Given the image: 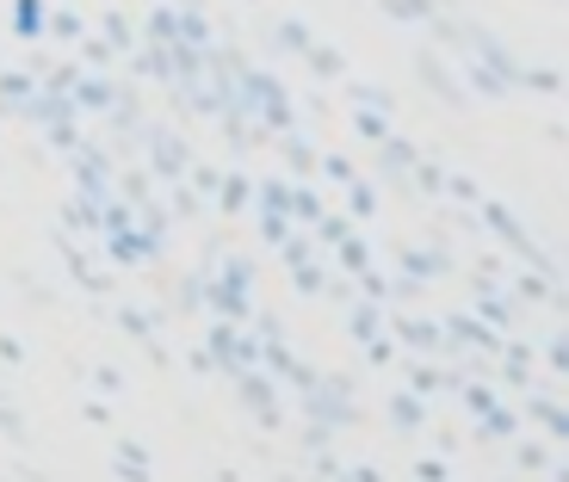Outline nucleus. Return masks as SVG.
Wrapping results in <instances>:
<instances>
[{
  "instance_id": "1",
  "label": "nucleus",
  "mask_w": 569,
  "mask_h": 482,
  "mask_svg": "<svg viewBox=\"0 0 569 482\" xmlns=\"http://www.w3.org/2000/svg\"><path fill=\"white\" fill-rule=\"evenodd\" d=\"M409 69H415V81H421V87H427V93H433L440 106H452V112H458V106H470V93L458 87L452 57H440L433 43H421V50H415V62H409Z\"/></svg>"
},
{
  "instance_id": "2",
  "label": "nucleus",
  "mask_w": 569,
  "mask_h": 482,
  "mask_svg": "<svg viewBox=\"0 0 569 482\" xmlns=\"http://www.w3.org/2000/svg\"><path fill=\"white\" fill-rule=\"evenodd\" d=\"M229 383H236V396H242V409H254V421L267 426V433H279L284 414H279V390H272V378H260L254 365L248 371H229Z\"/></svg>"
},
{
  "instance_id": "3",
  "label": "nucleus",
  "mask_w": 569,
  "mask_h": 482,
  "mask_svg": "<svg viewBox=\"0 0 569 482\" xmlns=\"http://www.w3.org/2000/svg\"><path fill=\"white\" fill-rule=\"evenodd\" d=\"M385 322H390V334H397V347H409V353H421V359L446 353V334H440V322H433V315H415V310H390Z\"/></svg>"
},
{
  "instance_id": "4",
  "label": "nucleus",
  "mask_w": 569,
  "mask_h": 482,
  "mask_svg": "<svg viewBox=\"0 0 569 482\" xmlns=\"http://www.w3.org/2000/svg\"><path fill=\"white\" fill-rule=\"evenodd\" d=\"M69 100H74V112H81V118H106V112H112V100H118V81H112V74H100V69H81V74H74V87H69Z\"/></svg>"
},
{
  "instance_id": "5",
  "label": "nucleus",
  "mask_w": 569,
  "mask_h": 482,
  "mask_svg": "<svg viewBox=\"0 0 569 482\" xmlns=\"http://www.w3.org/2000/svg\"><path fill=\"white\" fill-rule=\"evenodd\" d=\"M397 272L433 284V279H446V272H452V254H446L440 241H421V248H415V241H402V248H397Z\"/></svg>"
},
{
  "instance_id": "6",
  "label": "nucleus",
  "mask_w": 569,
  "mask_h": 482,
  "mask_svg": "<svg viewBox=\"0 0 569 482\" xmlns=\"http://www.w3.org/2000/svg\"><path fill=\"white\" fill-rule=\"evenodd\" d=\"M124 69H130V81L173 87V43H137V50H124Z\"/></svg>"
},
{
  "instance_id": "7",
  "label": "nucleus",
  "mask_w": 569,
  "mask_h": 482,
  "mask_svg": "<svg viewBox=\"0 0 569 482\" xmlns=\"http://www.w3.org/2000/svg\"><path fill=\"white\" fill-rule=\"evenodd\" d=\"M371 149H378V173H385V185H397V192H409V168L421 161V149H415L409 137H397V130H390L385 142H371Z\"/></svg>"
},
{
  "instance_id": "8",
  "label": "nucleus",
  "mask_w": 569,
  "mask_h": 482,
  "mask_svg": "<svg viewBox=\"0 0 569 482\" xmlns=\"http://www.w3.org/2000/svg\"><path fill=\"white\" fill-rule=\"evenodd\" d=\"M520 409L532 414V421L551 433V445H563L569 440V409H563V396H539V390H520Z\"/></svg>"
},
{
  "instance_id": "9",
  "label": "nucleus",
  "mask_w": 569,
  "mask_h": 482,
  "mask_svg": "<svg viewBox=\"0 0 569 482\" xmlns=\"http://www.w3.org/2000/svg\"><path fill=\"white\" fill-rule=\"evenodd\" d=\"M508 291H513L520 303H545V310H551V303H557V272H545V267L513 272V267H508Z\"/></svg>"
},
{
  "instance_id": "10",
  "label": "nucleus",
  "mask_w": 569,
  "mask_h": 482,
  "mask_svg": "<svg viewBox=\"0 0 569 482\" xmlns=\"http://www.w3.org/2000/svg\"><path fill=\"white\" fill-rule=\"evenodd\" d=\"M513 433H520V409H513V402H501V396H496L483 414H477V440H483V445H496V440L508 445Z\"/></svg>"
},
{
  "instance_id": "11",
  "label": "nucleus",
  "mask_w": 569,
  "mask_h": 482,
  "mask_svg": "<svg viewBox=\"0 0 569 482\" xmlns=\"http://www.w3.org/2000/svg\"><path fill=\"white\" fill-rule=\"evenodd\" d=\"M272 142H279V155H284V168H291V180H310L316 161H322V149H316V142H303V137H298V124L279 130Z\"/></svg>"
},
{
  "instance_id": "12",
  "label": "nucleus",
  "mask_w": 569,
  "mask_h": 482,
  "mask_svg": "<svg viewBox=\"0 0 569 482\" xmlns=\"http://www.w3.org/2000/svg\"><path fill=\"white\" fill-rule=\"evenodd\" d=\"M378 328H385V303H371V298H353V303H347V341L366 347Z\"/></svg>"
},
{
  "instance_id": "13",
  "label": "nucleus",
  "mask_w": 569,
  "mask_h": 482,
  "mask_svg": "<svg viewBox=\"0 0 569 482\" xmlns=\"http://www.w3.org/2000/svg\"><path fill=\"white\" fill-rule=\"evenodd\" d=\"M402 371H409L415 396H452V383H458V378H440V365H433V359H421V353H415Z\"/></svg>"
},
{
  "instance_id": "14",
  "label": "nucleus",
  "mask_w": 569,
  "mask_h": 482,
  "mask_svg": "<svg viewBox=\"0 0 569 482\" xmlns=\"http://www.w3.org/2000/svg\"><path fill=\"white\" fill-rule=\"evenodd\" d=\"M38 93V81H31V69H0V112L19 118L26 112V100Z\"/></svg>"
},
{
  "instance_id": "15",
  "label": "nucleus",
  "mask_w": 569,
  "mask_h": 482,
  "mask_svg": "<svg viewBox=\"0 0 569 482\" xmlns=\"http://www.w3.org/2000/svg\"><path fill=\"white\" fill-rule=\"evenodd\" d=\"M513 87H527V93H545V100H557V93H563V69H557V62H520Z\"/></svg>"
},
{
  "instance_id": "16",
  "label": "nucleus",
  "mask_w": 569,
  "mask_h": 482,
  "mask_svg": "<svg viewBox=\"0 0 569 482\" xmlns=\"http://www.w3.org/2000/svg\"><path fill=\"white\" fill-rule=\"evenodd\" d=\"M303 69L316 74V81H347V57L341 50H328V43H310V50H303Z\"/></svg>"
},
{
  "instance_id": "17",
  "label": "nucleus",
  "mask_w": 569,
  "mask_h": 482,
  "mask_svg": "<svg viewBox=\"0 0 569 482\" xmlns=\"http://www.w3.org/2000/svg\"><path fill=\"white\" fill-rule=\"evenodd\" d=\"M217 267H223V272H217V279H223V284H229V291H242V298H254V279H260V260H248V254H223V260H217Z\"/></svg>"
},
{
  "instance_id": "18",
  "label": "nucleus",
  "mask_w": 569,
  "mask_h": 482,
  "mask_svg": "<svg viewBox=\"0 0 569 482\" xmlns=\"http://www.w3.org/2000/svg\"><path fill=\"white\" fill-rule=\"evenodd\" d=\"M43 13H50V0H13V38H26V43H38L43 38Z\"/></svg>"
},
{
  "instance_id": "19",
  "label": "nucleus",
  "mask_w": 569,
  "mask_h": 482,
  "mask_svg": "<svg viewBox=\"0 0 569 482\" xmlns=\"http://www.w3.org/2000/svg\"><path fill=\"white\" fill-rule=\"evenodd\" d=\"M248 192H254V180H248V173H223V185H217V211L223 217H242L248 211Z\"/></svg>"
},
{
  "instance_id": "20",
  "label": "nucleus",
  "mask_w": 569,
  "mask_h": 482,
  "mask_svg": "<svg viewBox=\"0 0 569 482\" xmlns=\"http://www.w3.org/2000/svg\"><path fill=\"white\" fill-rule=\"evenodd\" d=\"M161 322H168V310H137V303H118V328H124L130 341H149Z\"/></svg>"
},
{
  "instance_id": "21",
  "label": "nucleus",
  "mask_w": 569,
  "mask_h": 482,
  "mask_svg": "<svg viewBox=\"0 0 569 482\" xmlns=\"http://www.w3.org/2000/svg\"><path fill=\"white\" fill-rule=\"evenodd\" d=\"M43 31H50V38H62V43H81V38H87V19L74 13V7H57V0H50V13H43Z\"/></svg>"
},
{
  "instance_id": "22",
  "label": "nucleus",
  "mask_w": 569,
  "mask_h": 482,
  "mask_svg": "<svg viewBox=\"0 0 569 482\" xmlns=\"http://www.w3.org/2000/svg\"><path fill=\"white\" fill-rule=\"evenodd\" d=\"M173 38H180V7L168 0V7H156V13L142 19V38L137 43H173Z\"/></svg>"
},
{
  "instance_id": "23",
  "label": "nucleus",
  "mask_w": 569,
  "mask_h": 482,
  "mask_svg": "<svg viewBox=\"0 0 569 482\" xmlns=\"http://www.w3.org/2000/svg\"><path fill=\"white\" fill-rule=\"evenodd\" d=\"M272 43H279L284 57H303V50L316 43V31L303 26V19H272Z\"/></svg>"
},
{
  "instance_id": "24",
  "label": "nucleus",
  "mask_w": 569,
  "mask_h": 482,
  "mask_svg": "<svg viewBox=\"0 0 569 482\" xmlns=\"http://www.w3.org/2000/svg\"><path fill=\"white\" fill-rule=\"evenodd\" d=\"M421 421H427L421 396H415V390H397V396H390V426H397V433H415Z\"/></svg>"
},
{
  "instance_id": "25",
  "label": "nucleus",
  "mask_w": 569,
  "mask_h": 482,
  "mask_svg": "<svg viewBox=\"0 0 569 482\" xmlns=\"http://www.w3.org/2000/svg\"><path fill=\"white\" fill-rule=\"evenodd\" d=\"M322 260L316 254H303V260H291V291H298V298H322Z\"/></svg>"
},
{
  "instance_id": "26",
  "label": "nucleus",
  "mask_w": 569,
  "mask_h": 482,
  "mask_svg": "<svg viewBox=\"0 0 569 482\" xmlns=\"http://www.w3.org/2000/svg\"><path fill=\"white\" fill-rule=\"evenodd\" d=\"M385 7V19H397V26H427V19L440 13L433 0H378Z\"/></svg>"
},
{
  "instance_id": "27",
  "label": "nucleus",
  "mask_w": 569,
  "mask_h": 482,
  "mask_svg": "<svg viewBox=\"0 0 569 482\" xmlns=\"http://www.w3.org/2000/svg\"><path fill=\"white\" fill-rule=\"evenodd\" d=\"M347 106H371V112L397 118V93H385V87H371V81H347Z\"/></svg>"
},
{
  "instance_id": "28",
  "label": "nucleus",
  "mask_w": 569,
  "mask_h": 482,
  "mask_svg": "<svg viewBox=\"0 0 569 482\" xmlns=\"http://www.w3.org/2000/svg\"><path fill=\"white\" fill-rule=\"evenodd\" d=\"M353 130H359V142H385L390 130H397V118H390V112H371V106H353Z\"/></svg>"
},
{
  "instance_id": "29",
  "label": "nucleus",
  "mask_w": 569,
  "mask_h": 482,
  "mask_svg": "<svg viewBox=\"0 0 569 482\" xmlns=\"http://www.w3.org/2000/svg\"><path fill=\"white\" fill-rule=\"evenodd\" d=\"M409 192L446 199V168H440V161H415V168H409Z\"/></svg>"
},
{
  "instance_id": "30",
  "label": "nucleus",
  "mask_w": 569,
  "mask_h": 482,
  "mask_svg": "<svg viewBox=\"0 0 569 482\" xmlns=\"http://www.w3.org/2000/svg\"><path fill=\"white\" fill-rule=\"evenodd\" d=\"M347 211H353L359 223H371V217H378V185H371L366 173H359V180H347Z\"/></svg>"
},
{
  "instance_id": "31",
  "label": "nucleus",
  "mask_w": 569,
  "mask_h": 482,
  "mask_svg": "<svg viewBox=\"0 0 569 482\" xmlns=\"http://www.w3.org/2000/svg\"><path fill=\"white\" fill-rule=\"evenodd\" d=\"M81 69H100V74H112L118 69V50L106 38H81Z\"/></svg>"
},
{
  "instance_id": "32",
  "label": "nucleus",
  "mask_w": 569,
  "mask_h": 482,
  "mask_svg": "<svg viewBox=\"0 0 569 482\" xmlns=\"http://www.w3.org/2000/svg\"><path fill=\"white\" fill-rule=\"evenodd\" d=\"M310 229H316V241H322V248H335V241H347V235H353V217H341V211H322Z\"/></svg>"
},
{
  "instance_id": "33",
  "label": "nucleus",
  "mask_w": 569,
  "mask_h": 482,
  "mask_svg": "<svg viewBox=\"0 0 569 482\" xmlns=\"http://www.w3.org/2000/svg\"><path fill=\"white\" fill-rule=\"evenodd\" d=\"M513 464L520 470H532V476H545V470H551V452H545V445H532V440H520V433H513Z\"/></svg>"
},
{
  "instance_id": "34",
  "label": "nucleus",
  "mask_w": 569,
  "mask_h": 482,
  "mask_svg": "<svg viewBox=\"0 0 569 482\" xmlns=\"http://www.w3.org/2000/svg\"><path fill=\"white\" fill-rule=\"evenodd\" d=\"M173 43H199L204 50V43H211V19H204L199 7H180V38Z\"/></svg>"
},
{
  "instance_id": "35",
  "label": "nucleus",
  "mask_w": 569,
  "mask_h": 482,
  "mask_svg": "<svg viewBox=\"0 0 569 482\" xmlns=\"http://www.w3.org/2000/svg\"><path fill=\"white\" fill-rule=\"evenodd\" d=\"M100 38L118 50V62H124V50H137V31H130V19H124V13H106V31H100Z\"/></svg>"
},
{
  "instance_id": "36",
  "label": "nucleus",
  "mask_w": 569,
  "mask_h": 482,
  "mask_svg": "<svg viewBox=\"0 0 569 482\" xmlns=\"http://www.w3.org/2000/svg\"><path fill=\"white\" fill-rule=\"evenodd\" d=\"M316 173H322L328 185H347V180H359V168H353L347 155H322V161H316Z\"/></svg>"
},
{
  "instance_id": "37",
  "label": "nucleus",
  "mask_w": 569,
  "mask_h": 482,
  "mask_svg": "<svg viewBox=\"0 0 569 482\" xmlns=\"http://www.w3.org/2000/svg\"><path fill=\"white\" fill-rule=\"evenodd\" d=\"M186 180H192V192L211 204V199H217V185H223V168H186Z\"/></svg>"
},
{
  "instance_id": "38",
  "label": "nucleus",
  "mask_w": 569,
  "mask_h": 482,
  "mask_svg": "<svg viewBox=\"0 0 569 482\" xmlns=\"http://www.w3.org/2000/svg\"><path fill=\"white\" fill-rule=\"evenodd\" d=\"M335 248H341V267H347V272H366V267H371V248H366V241H359V235L335 241Z\"/></svg>"
},
{
  "instance_id": "39",
  "label": "nucleus",
  "mask_w": 569,
  "mask_h": 482,
  "mask_svg": "<svg viewBox=\"0 0 569 482\" xmlns=\"http://www.w3.org/2000/svg\"><path fill=\"white\" fill-rule=\"evenodd\" d=\"M409 476L415 482H446V476H452V464H446V458H415Z\"/></svg>"
},
{
  "instance_id": "40",
  "label": "nucleus",
  "mask_w": 569,
  "mask_h": 482,
  "mask_svg": "<svg viewBox=\"0 0 569 482\" xmlns=\"http://www.w3.org/2000/svg\"><path fill=\"white\" fill-rule=\"evenodd\" d=\"M93 390H100V396H124V371H118V365H93Z\"/></svg>"
},
{
  "instance_id": "41",
  "label": "nucleus",
  "mask_w": 569,
  "mask_h": 482,
  "mask_svg": "<svg viewBox=\"0 0 569 482\" xmlns=\"http://www.w3.org/2000/svg\"><path fill=\"white\" fill-rule=\"evenodd\" d=\"M545 359H551V371H557V378L569 371V347H563V334H557V328H551V341H545Z\"/></svg>"
},
{
  "instance_id": "42",
  "label": "nucleus",
  "mask_w": 569,
  "mask_h": 482,
  "mask_svg": "<svg viewBox=\"0 0 569 482\" xmlns=\"http://www.w3.org/2000/svg\"><path fill=\"white\" fill-rule=\"evenodd\" d=\"M0 359H7V365H26V347H19L13 334H0Z\"/></svg>"
}]
</instances>
